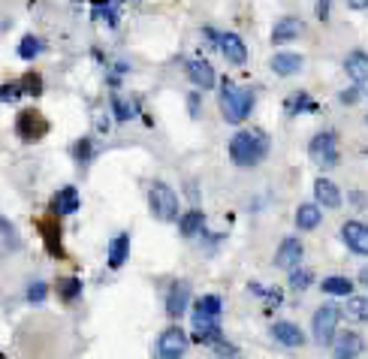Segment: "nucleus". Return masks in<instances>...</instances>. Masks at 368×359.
<instances>
[{
	"label": "nucleus",
	"instance_id": "f257e3e1",
	"mask_svg": "<svg viewBox=\"0 0 368 359\" xmlns=\"http://www.w3.org/2000/svg\"><path fill=\"white\" fill-rule=\"evenodd\" d=\"M269 148H272V142L263 130H256V127L239 130L236 136L230 139V160L236 166H256L266 160Z\"/></svg>",
	"mask_w": 368,
	"mask_h": 359
},
{
	"label": "nucleus",
	"instance_id": "f03ea898",
	"mask_svg": "<svg viewBox=\"0 0 368 359\" xmlns=\"http://www.w3.org/2000/svg\"><path fill=\"white\" fill-rule=\"evenodd\" d=\"M254 109V91L251 88H239L236 82L224 78L220 82V112L230 124H242Z\"/></svg>",
	"mask_w": 368,
	"mask_h": 359
},
{
	"label": "nucleus",
	"instance_id": "7ed1b4c3",
	"mask_svg": "<svg viewBox=\"0 0 368 359\" xmlns=\"http://www.w3.org/2000/svg\"><path fill=\"white\" fill-rule=\"evenodd\" d=\"M148 206H151V215L158 218V220H163V223L178 220V194L166 182H154L151 184Z\"/></svg>",
	"mask_w": 368,
	"mask_h": 359
},
{
	"label": "nucleus",
	"instance_id": "20e7f679",
	"mask_svg": "<svg viewBox=\"0 0 368 359\" xmlns=\"http://www.w3.org/2000/svg\"><path fill=\"white\" fill-rule=\"evenodd\" d=\"M308 154H311V160H314L317 166L332 170V166L338 163V136L332 130L317 133V136L311 139V145H308Z\"/></svg>",
	"mask_w": 368,
	"mask_h": 359
},
{
	"label": "nucleus",
	"instance_id": "39448f33",
	"mask_svg": "<svg viewBox=\"0 0 368 359\" xmlns=\"http://www.w3.org/2000/svg\"><path fill=\"white\" fill-rule=\"evenodd\" d=\"M338 320H341V311L336 305H323L314 311V323H311V332H314V341L317 344H332L336 339V329H338Z\"/></svg>",
	"mask_w": 368,
	"mask_h": 359
},
{
	"label": "nucleus",
	"instance_id": "423d86ee",
	"mask_svg": "<svg viewBox=\"0 0 368 359\" xmlns=\"http://www.w3.org/2000/svg\"><path fill=\"white\" fill-rule=\"evenodd\" d=\"M191 341H194V344H206V347H215L218 341H224V335H220V326H218V317L194 311V320H191Z\"/></svg>",
	"mask_w": 368,
	"mask_h": 359
},
{
	"label": "nucleus",
	"instance_id": "0eeeda50",
	"mask_svg": "<svg viewBox=\"0 0 368 359\" xmlns=\"http://www.w3.org/2000/svg\"><path fill=\"white\" fill-rule=\"evenodd\" d=\"M211 40L218 42V49H220V54L230 61V64H248V46L242 42V37L239 33H215V30H206Z\"/></svg>",
	"mask_w": 368,
	"mask_h": 359
},
{
	"label": "nucleus",
	"instance_id": "6e6552de",
	"mask_svg": "<svg viewBox=\"0 0 368 359\" xmlns=\"http://www.w3.org/2000/svg\"><path fill=\"white\" fill-rule=\"evenodd\" d=\"M187 332L182 326H170V329H163L160 332V341H158V353L163 359H178V356H184L187 351Z\"/></svg>",
	"mask_w": 368,
	"mask_h": 359
},
{
	"label": "nucleus",
	"instance_id": "1a4fd4ad",
	"mask_svg": "<svg viewBox=\"0 0 368 359\" xmlns=\"http://www.w3.org/2000/svg\"><path fill=\"white\" fill-rule=\"evenodd\" d=\"M16 130L25 142H33V139H40L42 133H46V118H42L37 109H28L16 118Z\"/></svg>",
	"mask_w": 368,
	"mask_h": 359
},
{
	"label": "nucleus",
	"instance_id": "9d476101",
	"mask_svg": "<svg viewBox=\"0 0 368 359\" xmlns=\"http://www.w3.org/2000/svg\"><path fill=\"white\" fill-rule=\"evenodd\" d=\"M341 239H344V245H348L353 254H360V257L368 254V230H365L362 220H348V223H344Z\"/></svg>",
	"mask_w": 368,
	"mask_h": 359
},
{
	"label": "nucleus",
	"instance_id": "9b49d317",
	"mask_svg": "<svg viewBox=\"0 0 368 359\" xmlns=\"http://www.w3.org/2000/svg\"><path fill=\"white\" fill-rule=\"evenodd\" d=\"M79 203H82L79 190H76L73 184H66V187H61L58 194H54V199H52V215H58V218L76 215V211H79Z\"/></svg>",
	"mask_w": 368,
	"mask_h": 359
},
{
	"label": "nucleus",
	"instance_id": "f8f14e48",
	"mask_svg": "<svg viewBox=\"0 0 368 359\" xmlns=\"http://www.w3.org/2000/svg\"><path fill=\"white\" fill-rule=\"evenodd\" d=\"M187 305H191V284L175 281L170 287V296H166V314H170V317H182Z\"/></svg>",
	"mask_w": 368,
	"mask_h": 359
},
{
	"label": "nucleus",
	"instance_id": "ddd939ff",
	"mask_svg": "<svg viewBox=\"0 0 368 359\" xmlns=\"http://www.w3.org/2000/svg\"><path fill=\"white\" fill-rule=\"evenodd\" d=\"M302 30H305V21H302V18L287 16V18H281V21H275V28H272V42H275V46H284V42L302 37Z\"/></svg>",
	"mask_w": 368,
	"mask_h": 359
},
{
	"label": "nucleus",
	"instance_id": "4468645a",
	"mask_svg": "<svg viewBox=\"0 0 368 359\" xmlns=\"http://www.w3.org/2000/svg\"><path fill=\"white\" fill-rule=\"evenodd\" d=\"M187 76H191V82H194L196 88H203V91L215 88V82H218L215 66H211L206 58H194L191 64H187Z\"/></svg>",
	"mask_w": 368,
	"mask_h": 359
},
{
	"label": "nucleus",
	"instance_id": "2eb2a0df",
	"mask_svg": "<svg viewBox=\"0 0 368 359\" xmlns=\"http://www.w3.org/2000/svg\"><path fill=\"white\" fill-rule=\"evenodd\" d=\"M302 254H305L302 242L299 239H284L281 248H278V254H275V266L278 269H293V266L302 263Z\"/></svg>",
	"mask_w": 368,
	"mask_h": 359
},
{
	"label": "nucleus",
	"instance_id": "dca6fc26",
	"mask_svg": "<svg viewBox=\"0 0 368 359\" xmlns=\"http://www.w3.org/2000/svg\"><path fill=\"white\" fill-rule=\"evenodd\" d=\"M272 339L278 344H284V347H302L305 344L302 329H299L296 323H290V320H278L275 323V326H272Z\"/></svg>",
	"mask_w": 368,
	"mask_h": 359
},
{
	"label": "nucleus",
	"instance_id": "f3484780",
	"mask_svg": "<svg viewBox=\"0 0 368 359\" xmlns=\"http://www.w3.org/2000/svg\"><path fill=\"white\" fill-rule=\"evenodd\" d=\"M272 70L275 76H296L299 70H302V54H296V52H278L275 58H272Z\"/></svg>",
	"mask_w": 368,
	"mask_h": 359
},
{
	"label": "nucleus",
	"instance_id": "a211bd4d",
	"mask_svg": "<svg viewBox=\"0 0 368 359\" xmlns=\"http://www.w3.org/2000/svg\"><path fill=\"white\" fill-rule=\"evenodd\" d=\"M314 196H317V203L326 206V208H338L341 206V190L332 184L329 178H317L314 182Z\"/></svg>",
	"mask_w": 368,
	"mask_h": 359
},
{
	"label": "nucleus",
	"instance_id": "6ab92c4d",
	"mask_svg": "<svg viewBox=\"0 0 368 359\" xmlns=\"http://www.w3.org/2000/svg\"><path fill=\"white\" fill-rule=\"evenodd\" d=\"M127 254H130V233H118L112 245H109V269H121L127 263Z\"/></svg>",
	"mask_w": 368,
	"mask_h": 359
},
{
	"label": "nucleus",
	"instance_id": "aec40b11",
	"mask_svg": "<svg viewBox=\"0 0 368 359\" xmlns=\"http://www.w3.org/2000/svg\"><path fill=\"white\" fill-rule=\"evenodd\" d=\"M348 76L353 78L356 85H365V78H368V54L360 49V52H353L350 58H348Z\"/></svg>",
	"mask_w": 368,
	"mask_h": 359
},
{
	"label": "nucleus",
	"instance_id": "412c9836",
	"mask_svg": "<svg viewBox=\"0 0 368 359\" xmlns=\"http://www.w3.org/2000/svg\"><path fill=\"white\" fill-rule=\"evenodd\" d=\"M323 220V215H320V206H314V203H305V206H299L296 208V227L299 230H317V223Z\"/></svg>",
	"mask_w": 368,
	"mask_h": 359
},
{
	"label": "nucleus",
	"instance_id": "4be33fe9",
	"mask_svg": "<svg viewBox=\"0 0 368 359\" xmlns=\"http://www.w3.org/2000/svg\"><path fill=\"white\" fill-rule=\"evenodd\" d=\"M362 339L356 332H344V335H338V339H332V344H336V356H341V359H348V356H356L360 353V344Z\"/></svg>",
	"mask_w": 368,
	"mask_h": 359
},
{
	"label": "nucleus",
	"instance_id": "5701e85b",
	"mask_svg": "<svg viewBox=\"0 0 368 359\" xmlns=\"http://www.w3.org/2000/svg\"><path fill=\"white\" fill-rule=\"evenodd\" d=\"M203 227H206V215L199 208H191L187 215L182 218V223H178V230H182V235L184 239H194L196 233H203Z\"/></svg>",
	"mask_w": 368,
	"mask_h": 359
},
{
	"label": "nucleus",
	"instance_id": "b1692460",
	"mask_svg": "<svg viewBox=\"0 0 368 359\" xmlns=\"http://www.w3.org/2000/svg\"><path fill=\"white\" fill-rule=\"evenodd\" d=\"M323 293H329V296H350L353 293V281H350V278H338V275L323 278Z\"/></svg>",
	"mask_w": 368,
	"mask_h": 359
},
{
	"label": "nucleus",
	"instance_id": "393cba45",
	"mask_svg": "<svg viewBox=\"0 0 368 359\" xmlns=\"http://www.w3.org/2000/svg\"><path fill=\"white\" fill-rule=\"evenodd\" d=\"M287 112H290V115H299V112H317V103L305 91H299V94L287 97Z\"/></svg>",
	"mask_w": 368,
	"mask_h": 359
},
{
	"label": "nucleus",
	"instance_id": "a878e982",
	"mask_svg": "<svg viewBox=\"0 0 368 359\" xmlns=\"http://www.w3.org/2000/svg\"><path fill=\"white\" fill-rule=\"evenodd\" d=\"M290 272V287L293 290H308L311 287V281H314V275H311V269H302V266H293V269H287Z\"/></svg>",
	"mask_w": 368,
	"mask_h": 359
},
{
	"label": "nucleus",
	"instance_id": "bb28decb",
	"mask_svg": "<svg viewBox=\"0 0 368 359\" xmlns=\"http://www.w3.org/2000/svg\"><path fill=\"white\" fill-rule=\"evenodd\" d=\"M40 52H42V42H40L37 37H33V33L21 37V42H18V58H21V61H33Z\"/></svg>",
	"mask_w": 368,
	"mask_h": 359
},
{
	"label": "nucleus",
	"instance_id": "cd10ccee",
	"mask_svg": "<svg viewBox=\"0 0 368 359\" xmlns=\"http://www.w3.org/2000/svg\"><path fill=\"white\" fill-rule=\"evenodd\" d=\"M348 317L350 320H368V302L362 293H356V296H348Z\"/></svg>",
	"mask_w": 368,
	"mask_h": 359
},
{
	"label": "nucleus",
	"instance_id": "c85d7f7f",
	"mask_svg": "<svg viewBox=\"0 0 368 359\" xmlns=\"http://www.w3.org/2000/svg\"><path fill=\"white\" fill-rule=\"evenodd\" d=\"M58 293H61L64 302L79 299L82 296V281H79V278H61V281H58Z\"/></svg>",
	"mask_w": 368,
	"mask_h": 359
},
{
	"label": "nucleus",
	"instance_id": "c756f323",
	"mask_svg": "<svg viewBox=\"0 0 368 359\" xmlns=\"http://www.w3.org/2000/svg\"><path fill=\"white\" fill-rule=\"evenodd\" d=\"M42 235H46L49 254L52 257H61L64 251H61V227H58V223H46V227H42Z\"/></svg>",
	"mask_w": 368,
	"mask_h": 359
},
{
	"label": "nucleus",
	"instance_id": "7c9ffc66",
	"mask_svg": "<svg viewBox=\"0 0 368 359\" xmlns=\"http://www.w3.org/2000/svg\"><path fill=\"white\" fill-rule=\"evenodd\" d=\"M194 311L211 314V317H220V311H224V302H220V296H203V299H196Z\"/></svg>",
	"mask_w": 368,
	"mask_h": 359
},
{
	"label": "nucleus",
	"instance_id": "2f4dec72",
	"mask_svg": "<svg viewBox=\"0 0 368 359\" xmlns=\"http://www.w3.org/2000/svg\"><path fill=\"white\" fill-rule=\"evenodd\" d=\"M112 106H115V118H118V121H130L133 115H136V103H133V100L115 97V100H112Z\"/></svg>",
	"mask_w": 368,
	"mask_h": 359
},
{
	"label": "nucleus",
	"instance_id": "473e14b6",
	"mask_svg": "<svg viewBox=\"0 0 368 359\" xmlns=\"http://www.w3.org/2000/svg\"><path fill=\"white\" fill-rule=\"evenodd\" d=\"M21 82H4L0 85V100H4V103H16V100H21Z\"/></svg>",
	"mask_w": 368,
	"mask_h": 359
},
{
	"label": "nucleus",
	"instance_id": "72a5a7b5",
	"mask_svg": "<svg viewBox=\"0 0 368 359\" xmlns=\"http://www.w3.org/2000/svg\"><path fill=\"white\" fill-rule=\"evenodd\" d=\"M100 6H103L109 28H118V13H121V6H124V0H106V4H100Z\"/></svg>",
	"mask_w": 368,
	"mask_h": 359
},
{
	"label": "nucleus",
	"instance_id": "f704fd0d",
	"mask_svg": "<svg viewBox=\"0 0 368 359\" xmlns=\"http://www.w3.org/2000/svg\"><path fill=\"white\" fill-rule=\"evenodd\" d=\"M21 91L30 94V97H40L42 94V78L37 73H28L25 78H21Z\"/></svg>",
	"mask_w": 368,
	"mask_h": 359
},
{
	"label": "nucleus",
	"instance_id": "c9c22d12",
	"mask_svg": "<svg viewBox=\"0 0 368 359\" xmlns=\"http://www.w3.org/2000/svg\"><path fill=\"white\" fill-rule=\"evenodd\" d=\"M91 154H94V142L91 139H79L73 145V157L79 163H88V160H91Z\"/></svg>",
	"mask_w": 368,
	"mask_h": 359
},
{
	"label": "nucleus",
	"instance_id": "e433bc0d",
	"mask_svg": "<svg viewBox=\"0 0 368 359\" xmlns=\"http://www.w3.org/2000/svg\"><path fill=\"white\" fill-rule=\"evenodd\" d=\"M49 296V284H42V281H37V284H30L28 287V302H33V305H40L42 299Z\"/></svg>",
	"mask_w": 368,
	"mask_h": 359
},
{
	"label": "nucleus",
	"instance_id": "4c0bfd02",
	"mask_svg": "<svg viewBox=\"0 0 368 359\" xmlns=\"http://www.w3.org/2000/svg\"><path fill=\"white\" fill-rule=\"evenodd\" d=\"M362 91H365V85H353L350 91H341V103H344V106L360 103V100H362Z\"/></svg>",
	"mask_w": 368,
	"mask_h": 359
},
{
	"label": "nucleus",
	"instance_id": "58836bf2",
	"mask_svg": "<svg viewBox=\"0 0 368 359\" xmlns=\"http://www.w3.org/2000/svg\"><path fill=\"white\" fill-rule=\"evenodd\" d=\"M329 6H332V0H317V18L320 21L329 18Z\"/></svg>",
	"mask_w": 368,
	"mask_h": 359
},
{
	"label": "nucleus",
	"instance_id": "ea45409f",
	"mask_svg": "<svg viewBox=\"0 0 368 359\" xmlns=\"http://www.w3.org/2000/svg\"><path fill=\"white\" fill-rule=\"evenodd\" d=\"M215 353H220V356H236L239 351H236V347H232V344H215Z\"/></svg>",
	"mask_w": 368,
	"mask_h": 359
},
{
	"label": "nucleus",
	"instance_id": "a19ab883",
	"mask_svg": "<svg viewBox=\"0 0 368 359\" xmlns=\"http://www.w3.org/2000/svg\"><path fill=\"white\" fill-rule=\"evenodd\" d=\"M187 100H191V112H194V115H196V112H199V97H196V94H191V97H187Z\"/></svg>",
	"mask_w": 368,
	"mask_h": 359
},
{
	"label": "nucleus",
	"instance_id": "79ce46f5",
	"mask_svg": "<svg viewBox=\"0 0 368 359\" xmlns=\"http://www.w3.org/2000/svg\"><path fill=\"white\" fill-rule=\"evenodd\" d=\"M348 4H350L353 9H365V6H368V0H348Z\"/></svg>",
	"mask_w": 368,
	"mask_h": 359
}]
</instances>
